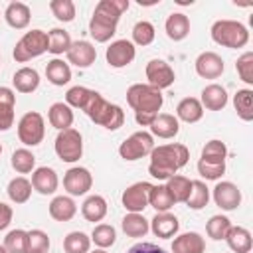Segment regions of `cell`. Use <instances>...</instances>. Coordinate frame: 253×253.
Listing matches in <instances>:
<instances>
[{"label": "cell", "mask_w": 253, "mask_h": 253, "mask_svg": "<svg viewBox=\"0 0 253 253\" xmlns=\"http://www.w3.org/2000/svg\"><path fill=\"white\" fill-rule=\"evenodd\" d=\"M233 107L241 121H245V123L253 121V91L237 89V93L233 95Z\"/></svg>", "instance_id": "obj_35"}, {"label": "cell", "mask_w": 253, "mask_h": 253, "mask_svg": "<svg viewBox=\"0 0 253 253\" xmlns=\"http://www.w3.org/2000/svg\"><path fill=\"white\" fill-rule=\"evenodd\" d=\"M150 134L158 138H174L180 130V121L170 113H158L156 119L150 123Z\"/></svg>", "instance_id": "obj_20"}, {"label": "cell", "mask_w": 253, "mask_h": 253, "mask_svg": "<svg viewBox=\"0 0 253 253\" xmlns=\"http://www.w3.org/2000/svg\"><path fill=\"white\" fill-rule=\"evenodd\" d=\"M4 18L8 22L10 28L14 30H24L28 28L30 20H32V10L28 4L24 2H10L6 6V12H4Z\"/></svg>", "instance_id": "obj_23"}, {"label": "cell", "mask_w": 253, "mask_h": 253, "mask_svg": "<svg viewBox=\"0 0 253 253\" xmlns=\"http://www.w3.org/2000/svg\"><path fill=\"white\" fill-rule=\"evenodd\" d=\"M166 190L172 198L174 204H186L188 196H190V188H192V180L182 176V174H174L166 180Z\"/></svg>", "instance_id": "obj_30"}, {"label": "cell", "mask_w": 253, "mask_h": 253, "mask_svg": "<svg viewBox=\"0 0 253 253\" xmlns=\"http://www.w3.org/2000/svg\"><path fill=\"white\" fill-rule=\"evenodd\" d=\"M148 206H152L156 210V213L168 211L174 206V202H172V198H170V194H168L164 184H156V186L152 184V190L148 194Z\"/></svg>", "instance_id": "obj_40"}, {"label": "cell", "mask_w": 253, "mask_h": 253, "mask_svg": "<svg viewBox=\"0 0 253 253\" xmlns=\"http://www.w3.org/2000/svg\"><path fill=\"white\" fill-rule=\"evenodd\" d=\"M128 0H101L91 16L89 22V34L95 42L105 43L117 34V24L121 16L128 10Z\"/></svg>", "instance_id": "obj_1"}, {"label": "cell", "mask_w": 253, "mask_h": 253, "mask_svg": "<svg viewBox=\"0 0 253 253\" xmlns=\"http://www.w3.org/2000/svg\"><path fill=\"white\" fill-rule=\"evenodd\" d=\"M150 229H152V233H154L156 237H160V239H170V237H174V235L178 233L180 221H178L176 215H172V213H168V211H160V213H156V215L150 219Z\"/></svg>", "instance_id": "obj_18"}, {"label": "cell", "mask_w": 253, "mask_h": 253, "mask_svg": "<svg viewBox=\"0 0 253 253\" xmlns=\"http://www.w3.org/2000/svg\"><path fill=\"white\" fill-rule=\"evenodd\" d=\"M164 30H166V36L174 42H182L188 34H190V20L186 14L182 12H172L168 18H166V24H164Z\"/></svg>", "instance_id": "obj_26"}, {"label": "cell", "mask_w": 253, "mask_h": 253, "mask_svg": "<svg viewBox=\"0 0 253 253\" xmlns=\"http://www.w3.org/2000/svg\"><path fill=\"white\" fill-rule=\"evenodd\" d=\"M89 253H107L105 249H95V251H89Z\"/></svg>", "instance_id": "obj_53"}, {"label": "cell", "mask_w": 253, "mask_h": 253, "mask_svg": "<svg viewBox=\"0 0 253 253\" xmlns=\"http://www.w3.org/2000/svg\"><path fill=\"white\" fill-rule=\"evenodd\" d=\"M14 109H16V93L10 87H0V132L10 130L14 125Z\"/></svg>", "instance_id": "obj_22"}, {"label": "cell", "mask_w": 253, "mask_h": 253, "mask_svg": "<svg viewBox=\"0 0 253 253\" xmlns=\"http://www.w3.org/2000/svg\"><path fill=\"white\" fill-rule=\"evenodd\" d=\"M121 227L128 237H144L150 229V221L142 213H126L121 221Z\"/></svg>", "instance_id": "obj_33"}, {"label": "cell", "mask_w": 253, "mask_h": 253, "mask_svg": "<svg viewBox=\"0 0 253 253\" xmlns=\"http://www.w3.org/2000/svg\"><path fill=\"white\" fill-rule=\"evenodd\" d=\"M134 55H136V47L128 40H117L105 51L107 63L111 67H115V69H121V67H126L128 63H132Z\"/></svg>", "instance_id": "obj_12"}, {"label": "cell", "mask_w": 253, "mask_h": 253, "mask_svg": "<svg viewBox=\"0 0 253 253\" xmlns=\"http://www.w3.org/2000/svg\"><path fill=\"white\" fill-rule=\"evenodd\" d=\"M57 186H59V178H57V174H55L53 168L40 166V168H36L32 172V188L36 192H40L42 196L53 194L57 190Z\"/></svg>", "instance_id": "obj_17"}, {"label": "cell", "mask_w": 253, "mask_h": 253, "mask_svg": "<svg viewBox=\"0 0 253 253\" xmlns=\"http://www.w3.org/2000/svg\"><path fill=\"white\" fill-rule=\"evenodd\" d=\"M126 253H166L162 247L154 245V243H146V241H140V243H134Z\"/></svg>", "instance_id": "obj_51"}, {"label": "cell", "mask_w": 253, "mask_h": 253, "mask_svg": "<svg viewBox=\"0 0 253 253\" xmlns=\"http://www.w3.org/2000/svg\"><path fill=\"white\" fill-rule=\"evenodd\" d=\"M225 241L233 253H249L253 247V239H251L249 229H245L241 225H231V229L225 235Z\"/></svg>", "instance_id": "obj_27"}, {"label": "cell", "mask_w": 253, "mask_h": 253, "mask_svg": "<svg viewBox=\"0 0 253 253\" xmlns=\"http://www.w3.org/2000/svg\"><path fill=\"white\" fill-rule=\"evenodd\" d=\"M8 253H26L28 247V231L24 229H12L8 231V235L4 237V243Z\"/></svg>", "instance_id": "obj_43"}, {"label": "cell", "mask_w": 253, "mask_h": 253, "mask_svg": "<svg viewBox=\"0 0 253 253\" xmlns=\"http://www.w3.org/2000/svg\"><path fill=\"white\" fill-rule=\"evenodd\" d=\"M126 103L134 111L136 123L140 126H150L164 105V97L160 89L148 83H134L126 89Z\"/></svg>", "instance_id": "obj_2"}, {"label": "cell", "mask_w": 253, "mask_h": 253, "mask_svg": "<svg viewBox=\"0 0 253 253\" xmlns=\"http://www.w3.org/2000/svg\"><path fill=\"white\" fill-rule=\"evenodd\" d=\"M65 55H67V63H73L79 69H87L89 65L95 63L97 49H95V45L91 42L77 40V42H71V47L67 49Z\"/></svg>", "instance_id": "obj_15"}, {"label": "cell", "mask_w": 253, "mask_h": 253, "mask_svg": "<svg viewBox=\"0 0 253 253\" xmlns=\"http://www.w3.org/2000/svg\"><path fill=\"white\" fill-rule=\"evenodd\" d=\"M200 103L204 109L208 111H221L227 105V91L225 87L217 85V83H210L202 89V97Z\"/></svg>", "instance_id": "obj_21"}, {"label": "cell", "mask_w": 253, "mask_h": 253, "mask_svg": "<svg viewBox=\"0 0 253 253\" xmlns=\"http://www.w3.org/2000/svg\"><path fill=\"white\" fill-rule=\"evenodd\" d=\"M211 40L223 47L239 49L249 42V30L237 20H215L211 24Z\"/></svg>", "instance_id": "obj_5"}, {"label": "cell", "mask_w": 253, "mask_h": 253, "mask_svg": "<svg viewBox=\"0 0 253 253\" xmlns=\"http://www.w3.org/2000/svg\"><path fill=\"white\" fill-rule=\"evenodd\" d=\"M12 215H14L12 208H10L8 204L0 202V231H2V229H6V227L10 225V221H12Z\"/></svg>", "instance_id": "obj_52"}, {"label": "cell", "mask_w": 253, "mask_h": 253, "mask_svg": "<svg viewBox=\"0 0 253 253\" xmlns=\"http://www.w3.org/2000/svg\"><path fill=\"white\" fill-rule=\"evenodd\" d=\"M0 253H8V251H6V247H4V245H0Z\"/></svg>", "instance_id": "obj_54"}, {"label": "cell", "mask_w": 253, "mask_h": 253, "mask_svg": "<svg viewBox=\"0 0 253 253\" xmlns=\"http://www.w3.org/2000/svg\"><path fill=\"white\" fill-rule=\"evenodd\" d=\"M152 190V184L150 182H134L130 184L123 196H121V202L125 206V210L128 213H140L144 211V208H148V194Z\"/></svg>", "instance_id": "obj_10"}, {"label": "cell", "mask_w": 253, "mask_h": 253, "mask_svg": "<svg viewBox=\"0 0 253 253\" xmlns=\"http://www.w3.org/2000/svg\"><path fill=\"white\" fill-rule=\"evenodd\" d=\"M188 158H190V150L180 142L154 146L150 152L148 174L156 180H168L188 164Z\"/></svg>", "instance_id": "obj_3"}, {"label": "cell", "mask_w": 253, "mask_h": 253, "mask_svg": "<svg viewBox=\"0 0 253 253\" xmlns=\"http://www.w3.org/2000/svg\"><path fill=\"white\" fill-rule=\"evenodd\" d=\"M172 253H206V241L198 231H186L174 237Z\"/></svg>", "instance_id": "obj_19"}, {"label": "cell", "mask_w": 253, "mask_h": 253, "mask_svg": "<svg viewBox=\"0 0 253 253\" xmlns=\"http://www.w3.org/2000/svg\"><path fill=\"white\" fill-rule=\"evenodd\" d=\"M0 154H2V142H0Z\"/></svg>", "instance_id": "obj_55"}, {"label": "cell", "mask_w": 253, "mask_h": 253, "mask_svg": "<svg viewBox=\"0 0 253 253\" xmlns=\"http://www.w3.org/2000/svg\"><path fill=\"white\" fill-rule=\"evenodd\" d=\"M45 136V123L38 111H28L18 123V138L26 146H38Z\"/></svg>", "instance_id": "obj_8"}, {"label": "cell", "mask_w": 253, "mask_h": 253, "mask_svg": "<svg viewBox=\"0 0 253 253\" xmlns=\"http://www.w3.org/2000/svg\"><path fill=\"white\" fill-rule=\"evenodd\" d=\"M93 186V176L83 166H73L63 176V188L69 196H85Z\"/></svg>", "instance_id": "obj_11"}, {"label": "cell", "mask_w": 253, "mask_h": 253, "mask_svg": "<svg viewBox=\"0 0 253 253\" xmlns=\"http://www.w3.org/2000/svg\"><path fill=\"white\" fill-rule=\"evenodd\" d=\"M45 77L51 85H57V87H63L71 81V67L67 61L63 59H57L53 57L51 61H47L45 65Z\"/></svg>", "instance_id": "obj_28"}, {"label": "cell", "mask_w": 253, "mask_h": 253, "mask_svg": "<svg viewBox=\"0 0 253 253\" xmlns=\"http://www.w3.org/2000/svg\"><path fill=\"white\" fill-rule=\"evenodd\" d=\"M152 148H154V136L150 132H146V130H136V132H132L128 138H125L121 142L119 154H121L123 160L132 162V160H138V158L150 154Z\"/></svg>", "instance_id": "obj_9"}, {"label": "cell", "mask_w": 253, "mask_h": 253, "mask_svg": "<svg viewBox=\"0 0 253 253\" xmlns=\"http://www.w3.org/2000/svg\"><path fill=\"white\" fill-rule=\"evenodd\" d=\"M49 251V235L42 229L28 231V247L26 253H47Z\"/></svg>", "instance_id": "obj_46"}, {"label": "cell", "mask_w": 253, "mask_h": 253, "mask_svg": "<svg viewBox=\"0 0 253 253\" xmlns=\"http://www.w3.org/2000/svg\"><path fill=\"white\" fill-rule=\"evenodd\" d=\"M47 51L53 53V55H61V53H67V49L71 47V36L69 32H65L63 28H53L47 32Z\"/></svg>", "instance_id": "obj_36"}, {"label": "cell", "mask_w": 253, "mask_h": 253, "mask_svg": "<svg viewBox=\"0 0 253 253\" xmlns=\"http://www.w3.org/2000/svg\"><path fill=\"white\" fill-rule=\"evenodd\" d=\"M12 83L20 93H34L40 87V73L34 67H20L12 77Z\"/></svg>", "instance_id": "obj_31"}, {"label": "cell", "mask_w": 253, "mask_h": 253, "mask_svg": "<svg viewBox=\"0 0 253 253\" xmlns=\"http://www.w3.org/2000/svg\"><path fill=\"white\" fill-rule=\"evenodd\" d=\"M194 65H196V73L204 79H217L225 69L223 59L215 51H202L196 57Z\"/></svg>", "instance_id": "obj_16"}, {"label": "cell", "mask_w": 253, "mask_h": 253, "mask_svg": "<svg viewBox=\"0 0 253 253\" xmlns=\"http://www.w3.org/2000/svg\"><path fill=\"white\" fill-rule=\"evenodd\" d=\"M73 119H75V117H73L71 107H69V105H65L63 101L53 103V105L49 107V111H47V121H49V125H51L53 128H57V130L71 128Z\"/></svg>", "instance_id": "obj_24"}, {"label": "cell", "mask_w": 253, "mask_h": 253, "mask_svg": "<svg viewBox=\"0 0 253 253\" xmlns=\"http://www.w3.org/2000/svg\"><path fill=\"white\" fill-rule=\"evenodd\" d=\"M202 117H204V107H202L200 99H196V97H186L176 107V119L184 121L188 125L198 123Z\"/></svg>", "instance_id": "obj_29"}, {"label": "cell", "mask_w": 253, "mask_h": 253, "mask_svg": "<svg viewBox=\"0 0 253 253\" xmlns=\"http://www.w3.org/2000/svg\"><path fill=\"white\" fill-rule=\"evenodd\" d=\"M0 63H2V61H0Z\"/></svg>", "instance_id": "obj_56"}, {"label": "cell", "mask_w": 253, "mask_h": 253, "mask_svg": "<svg viewBox=\"0 0 253 253\" xmlns=\"http://www.w3.org/2000/svg\"><path fill=\"white\" fill-rule=\"evenodd\" d=\"M91 241H93L99 249H107V247L115 245V241H117V231H115V227L109 225V223H99V225L93 227Z\"/></svg>", "instance_id": "obj_41"}, {"label": "cell", "mask_w": 253, "mask_h": 253, "mask_svg": "<svg viewBox=\"0 0 253 253\" xmlns=\"http://www.w3.org/2000/svg\"><path fill=\"white\" fill-rule=\"evenodd\" d=\"M89 93L91 89L83 87V85H75L71 89H67L65 93V105H69L71 109H83L87 99H89Z\"/></svg>", "instance_id": "obj_50"}, {"label": "cell", "mask_w": 253, "mask_h": 253, "mask_svg": "<svg viewBox=\"0 0 253 253\" xmlns=\"http://www.w3.org/2000/svg\"><path fill=\"white\" fill-rule=\"evenodd\" d=\"M107 200L103 198V196H99V194H93V196H89L85 202H83V206H81V213H83V217L87 219V221H101V219H105V215H107Z\"/></svg>", "instance_id": "obj_32"}, {"label": "cell", "mask_w": 253, "mask_h": 253, "mask_svg": "<svg viewBox=\"0 0 253 253\" xmlns=\"http://www.w3.org/2000/svg\"><path fill=\"white\" fill-rule=\"evenodd\" d=\"M47 43H49L47 32H43V30H32V32H26L16 42L12 55H14V59L18 63H26V61H30V59L40 57L42 53H45L47 51Z\"/></svg>", "instance_id": "obj_6"}, {"label": "cell", "mask_w": 253, "mask_h": 253, "mask_svg": "<svg viewBox=\"0 0 253 253\" xmlns=\"http://www.w3.org/2000/svg\"><path fill=\"white\" fill-rule=\"evenodd\" d=\"M49 10L59 22H73L75 18V4L71 0H51Z\"/></svg>", "instance_id": "obj_47"}, {"label": "cell", "mask_w": 253, "mask_h": 253, "mask_svg": "<svg viewBox=\"0 0 253 253\" xmlns=\"http://www.w3.org/2000/svg\"><path fill=\"white\" fill-rule=\"evenodd\" d=\"M225 156H227V146L213 138V140H208L206 146L202 148V160H210V162H225Z\"/></svg>", "instance_id": "obj_45"}, {"label": "cell", "mask_w": 253, "mask_h": 253, "mask_svg": "<svg viewBox=\"0 0 253 253\" xmlns=\"http://www.w3.org/2000/svg\"><path fill=\"white\" fill-rule=\"evenodd\" d=\"M10 164L18 174H30V172L36 170V156L28 148H18V150L12 152Z\"/></svg>", "instance_id": "obj_37"}, {"label": "cell", "mask_w": 253, "mask_h": 253, "mask_svg": "<svg viewBox=\"0 0 253 253\" xmlns=\"http://www.w3.org/2000/svg\"><path fill=\"white\" fill-rule=\"evenodd\" d=\"M81 111L95 125H99V126H103L107 130H117L125 123V111L119 105L109 103L107 99H103V95L93 91V89H91L89 99H87V103H85V107Z\"/></svg>", "instance_id": "obj_4"}, {"label": "cell", "mask_w": 253, "mask_h": 253, "mask_svg": "<svg viewBox=\"0 0 253 253\" xmlns=\"http://www.w3.org/2000/svg\"><path fill=\"white\" fill-rule=\"evenodd\" d=\"M6 194L8 198L14 202V204H26L32 196V182L24 176H16L8 182V188H6Z\"/></svg>", "instance_id": "obj_34"}, {"label": "cell", "mask_w": 253, "mask_h": 253, "mask_svg": "<svg viewBox=\"0 0 253 253\" xmlns=\"http://www.w3.org/2000/svg\"><path fill=\"white\" fill-rule=\"evenodd\" d=\"M229 229H231V221H229L227 215H221V213L211 215L210 221L206 223V231H208V235H210L211 239H215V241L225 239V235H227Z\"/></svg>", "instance_id": "obj_42"}, {"label": "cell", "mask_w": 253, "mask_h": 253, "mask_svg": "<svg viewBox=\"0 0 253 253\" xmlns=\"http://www.w3.org/2000/svg\"><path fill=\"white\" fill-rule=\"evenodd\" d=\"M77 213V206L71 196H55L49 202V215L55 221H69Z\"/></svg>", "instance_id": "obj_25"}, {"label": "cell", "mask_w": 253, "mask_h": 253, "mask_svg": "<svg viewBox=\"0 0 253 253\" xmlns=\"http://www.w3.org/2000/svg\"><path fill=\"white\" fill-rule=\"evenodd\" d=\"M89 249H91V237L83 231H71L63 239L65 253H89Z\"/></svg>", "instance_id": "obj_39"}, {"label": "cell", "mask_w": 253, "mask_h": 253, "mask_svg": "<svg viewBox=\"0 0 253 253\" xmlns=\"http://www.w3.org/2000/svg\"><path fill=\"white\" fill-rule=\"evenodd\" d=\"M55 154L63 162H77L83 156V136L77 128H65L59 130L53 142Z\"/></svg>", "instance_id": "obj_7"}, {"label": "cell", "mask_w": 253, "mask_h": 253, "mask_svg": "<svg viewBox=\"0 0 253 253\" xmlns=\"http://www.w3.org/2000/svg\"><path fill=\"white\" fill-rule=\"evenodd\" d=\"M198 172L206 180H219L225 174V162H210V160H198Z\"/></svg>", "instance_id": "obj_49"}, {"label": "cell", "mask_w": 253, "mask_h": 253, "mask_svg": "<svg viewBox=\"0 0 253 253\" xmlns=\"http://www.w3.org/2000/svg\"><path fill=\"white\" fill-rule=\"evenodd\" d=\"M211 196H213L215 206L225 211L237 210L241 204V190L233 182H217L215 188L211 190Z\"/></svg>", "instance_id": "obj_14"}, {"label": "cell", "mask_w": 253, "mask_h": 253, "mask_svg": "<svg viewBox=\"0 0 253 253\" xmlns=\"http://www.w3.org/2000/svg\"><path fill=\"white\" fill-rule=\"evenodd\" d=\"M154 36H156V30L146 20L136 22L132 28V43H136V45H150L154 42Z\"/></svg>", "instance_id": "obj_44"}, {"label": "cell", "mask_w": 253, "mask_h": 253, "mask_svg": "<svg viewBox=\"0 0 253 253\" xmlns=\"http://www.w3.org/2000/svg\"><path fill=\"white\" fill-rule=\"evenodd\" d=\"M146 79H148V85L156 87V89H166L174 83L176 75H174V69L164 61V59H150L146 63Z\"/></svg>", "instance_id": "obj_13"}, {"label": "cell", "mask_w": 253, "mask_h": 253, "mask_svg": "<svg viewBox=\"0 0 253 253\" xmlns=\"http://www.w3.org/2000/svg\"><path fill=\"white\" fill-rule=\"evenodd\" d=\"M210 202V188L202 182V180H192V188H190V196L186 200L190 210H204Z\"/></svg>", "instance_id": "obj_38"}, {"label": "cell", "mask_w": 253, "mask_h": 253, "mask_svg": "<svg viewBox=\"0 0 253 253\" xmlns=\"http://www.w3.org/2000/svg\"><path fill=\"white\" fill-rule=\"evenodd\" d=\"M235 69H237V75L243 83L253 85V51L241 53L235 61Z\"/></svg>", "instance_id": "obj_48"}]
</instances>
